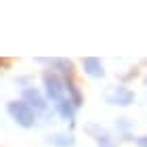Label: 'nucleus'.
Returning a JSON list of instances; mask_svg holds the SVG:
<instances>
[{"label": "nucleus", "instance_id": "nucleus-1", "mask_svg": "<svg viewBox=\"0 0 147 147\" xmlns=\"http://www.w3.org/2000/svg\"><path fill=\"white\" fill-rule=\"evenodd\" d=\"M11 111L15 113V116L23 118V120H21V124H25V126H28V124H32V118H34V116H32V113H30L28 109H25L21 103H17V105H11Z\"/></svg>", "mask_w": 147, "mask_h": 147}]
</instances>
